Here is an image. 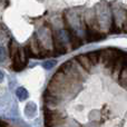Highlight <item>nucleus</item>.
<instances>
[{
  "label": "nucleus",
  "mask_w": 127,
  "mask_h": 127,
  "mask_svg": "<svg viewBox=\"0 0 127 127\" xmlns=\"http://www.w3.org/2000/svg\"><path fill=\"white\" fill-rule=\"evenodd\" d=\"M76 84H79V83L72 80L65 72L59 69L55 72V75L53 76L51 80L49 81L48 87H47L46 90H48V92L51 93L53 95L57 96L58 98L63 99V98H65L69 93H71V89L74 88V86L76 85Z\"/></svg>",
  "instance_id": "nucleus-1"
},
{
  "label": "nucleus",
  "mask_w": 127,
  "mask_h": 127,
  "mask_svg": "<svg viewBox=\"0 0 127 127\" xmlns=\"http://www.w3.org/2000/svg\"><path fill=\"white\" fill-rule=\"evenodd\" d=\"M123 51L117 48H105L99 50V63L103 64L106 69L110 70L112 72L115 64L118 58L123 55Z\"/></svg>",
  "instance_id": "nucleus-2"
},
{
  "label": "nucleus",
  "mask_w": 127,
  "mask_h": 127,
  "mask_svg": "<svg viewBox=\"0 0 127 127\" xmlns=\"http://www.w3.org/2000/svg\"><path fill=\"white\" fill-rule=\"evenodd\" d=\"M72 60H69V62H66L64 63L62 66H60L59 69L64 71L66 75H67L69 78H71L72 80L77 81V83L81 84L84 80L86 79V75L85 72H87L77 62L76 66H72Z\"/></svg>",
  "instance_id": "nucleus-3"
},
{
  "label": "nucleus",
  "mask_w": 127,
  "mask_h": 127,
  "mask_svg": "<svg viewBox=\"0 0 127 127\" xmlns=\"http://www.w3.org/2000/svg\"><path fill=\"white\" fill-rule=\"evenodd\" d=\"M44 117L46 126H58L64 123V114L57 109H51L49 106H44Z\"/></svg>",
  "instance_id": "nucleus-4"
},
{
  "label": "nucleus",
  "mask_w": 127,
  "mask_h": 127,
  "mask_svg": "<svg viewBox=\"0 0 127 127\" xmlns=\"http://www.w3.org/2000/svg\"><path fill=\"white\" fill-rule=\"evenodd\" d=\"M63 24H64V28H65L66 32L68 33V37L70 39V45H71V49H77L83 45V41L79 38V36L77 35V32L74 29L70 27L68 19L66 17V13H63Z\"/></svg>",
  "instance_id": "nucleus-5"
},
{
  "label": "nucleus",
  "mask_w": 127,
  "mask_h": 127,
  "mask_svg": "<svg viewBox=\"0 0 127 127\" xmlns=\"http://www.w3.org/2000/svg\"><path fill=\"white\" fill-rule=\"evenodd\" d=\"M51 41H53L54 51L56 55H65L67 53V49H66L63 40L60 39V36L58 35L56 30H51Z\"/></svg>",
  "instance_id": "nucleus-6"
},
{
  "label": "nucleus",
  "mask_w": 127,
  "mask_h": 127,
  "mask_svg": "<svg viewBox=\"0 0 127 127\" xmlns=\"http://www.w3.org/2000/svg\"><path fill=\"white\" fill-rule=\"evenodd\" d=\"M85 22H86V29H92V30H99V22L97 18L96 12L94 9H90L86 12L85 16Z\"/></svg>",
  "instance_id": "nucleus-7"
},
{
  "label": "nucleus",
  "mask_w": 127,
  "mask_h": 127,
  "mask_svg": "<svg viewBox=\"0 0 127 127\" xmlns=\"http://www.w3.org/2000/svg\"><path fill=\"white\" fill-rule=\"evenodd\" d=\"M75 59L78 62L79 65H80L87 72L92 71L93 67H94V64L92 63L88 54H79V55H77L76 57H75Z\"/></svg>",
  "instance_id": "nucleus-8"
},
{
  "label": "nucleus",
  "mask_w": 127,
  "mask_h": 127,
  "mask_svg": "<svg viewBox=\"0 0 127 127\" xmlns=\"http://www.w3.org/2000/svg\"><path fill=\"white\" fill-rule=\"evenodd\" d=\"M19 49H20V47L18 46L16 40L11 38V39L9 40V45H8V55H9V58H10L11 62L19 55Z\"/></svg>",
  "instance_id": "nucleus-9"
},
{
  "label": "nucleus",
  "mask_w": 127,
  "mask_h": 127,
  "mask_svg": "<svg viewBox=\"0 0 127 127\" xmlns=\"http://www.w3.org/2000/svg\"><path fill=\"white\" fill-rule=\"evenodd\" d=\"M125 57H126V54L124 53L123 55L121 56V57L118 58V60L116 62V64H115L114 68H113L112 70V75L115 77V78H118L119 77V74H121L122 69H123L124 67V63H125Z\"/></svg>",
  "instance_id": "nucleus-10"
},
{
  "label": "nucleus",
  "mask_w": 127,
  "mask_h": 127,
  "mask_svg": "<svg viewBox=\"0 0 127 127\" xmlns=\"http://www.w3.org/2000/svg\"><path fill=\"white\" fill-rule=\"evenodd\" d=\"M118 83L121 84L123 87H127V56L125 57V63H124V67L122 69L121 74L118 77Z\"/></svg>",
  "instance_id": "nucleus-11"
},
{
  "label": "nucleus",
  "mask_w": 127,
  "mask_h": 127,
  "mask_svg": "<svg viewBox=\"0 0 127 127\" xmlns=\"http://www.w3.org/2000/svg\"><path fill=\"white\" fill-rule=\"evenodd\" d=\"M88 56H89L90 60H92V63L94 64V66L98 65L99 64V50H95V51H90V53H88Z\"/></svg>",
  "instance_id": "nucleus-12"
},
{
  "label": "nucleus",
  "mask_w": 127,
  "mask_h": 127,
  "mask_svg": "<svg viewBox=\"0 0 127 127\" xmlns=\"http://www.w3.org/2000/svg\"><path fill=\"white\" fill-rule=\"evenodd\" d=\"M56 62L54 60V62H51V63H47V64H44V67H46V68H50L51 66L50 65H55Z\"/></svg>",
  "instance_id": "nucleus-13"
}]
</instances>
